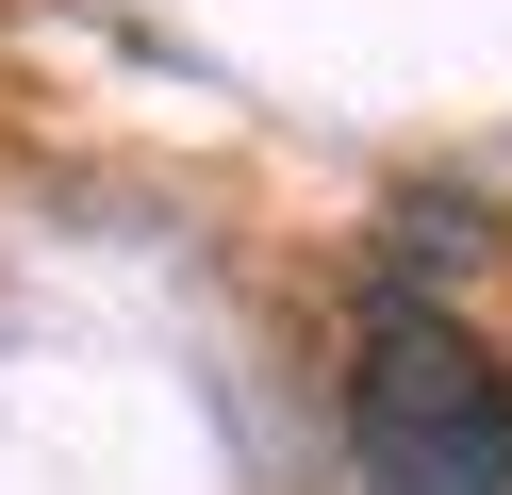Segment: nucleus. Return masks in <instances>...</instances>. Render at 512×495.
Wrapping results in <instances>:
<instances>
[{"mask_svg":"<svg viewBox=\"0 0 512 495\" xmlns=\"http://www.w3.org/2000/svg\"><path fill=\"white\" fill-rule=\"evenodd\" d=\"M347 446L380 495H512V363L446 297H364L347 330Z\"/></svg>","mask_w":512,"mask_h":495,"instance_id":"obj_1","label":"nucleus"},{"mask_svg":"<svg viewBox=\"0 0 512 495\" xmlns=\"http://www.w3.org/2000/svg\"><path fill=\"white\" fill-rule=\"evenodd\" d=\"M446 264H479V215H463V198H397V248H380V297H430Z\"/></svg>","mask_w":512,"mask_h":495,"instance_id":"obj_2","label":"nucleus"}]
</instances>
